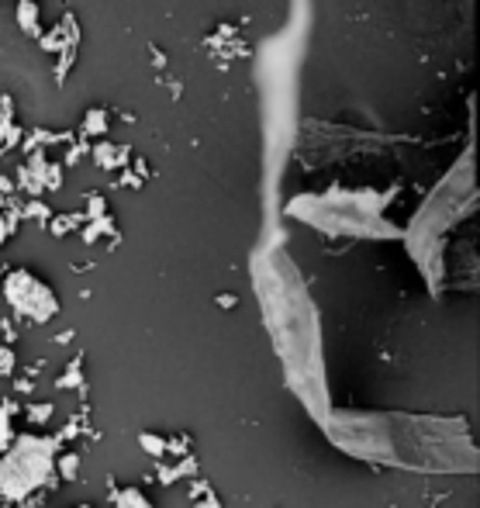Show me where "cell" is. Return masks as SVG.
<instances>
[{
    "label": "cell",
    "instance_id": "obj_3",
    "mask_svg": "<svg viewBox=\"0 0 480 508\" xmlns=\"http://www.w3.org/2000/svg\"><path fill=\"white\" fill-rule=\"evenodd\" d=\"M118 156H128V149H125V145H111V142H101V145L94 149V160L101 162V166H121Z\"/></svg>",
    "mask_w": 480,
    "mask_h": 508
},
{
    "label": "cell",
    "instance_id": "obj_2",
    "mask_svg": "<svg viewBox=\"0 0 480 508\" xmlns=\"http://www.w3.org/2000/svg\"><path fill=\"white\" fill-rule=\"evenodd\" d=\"M107 125H111V111L107 107H90L86 118H83V135H104Z\"/></svg>",
    "mask_w": 480,
    "mask_h": 508
},
{
    "label": "cell",
    "instance_id": "obj_1",
    "mask_svg": "<svg viewBox=\"0 0 480 508\" xmlns=\"http://www.w3.org/2000/svg\"><path fill=\"white\" fill-rule=\"evenodd\" d=\"M18 25L28 38H42V25H38V4L35 0H18Z\"/></svg>",
    "mask_w": 480,
    "mask_h": 508
}]
</instances>
